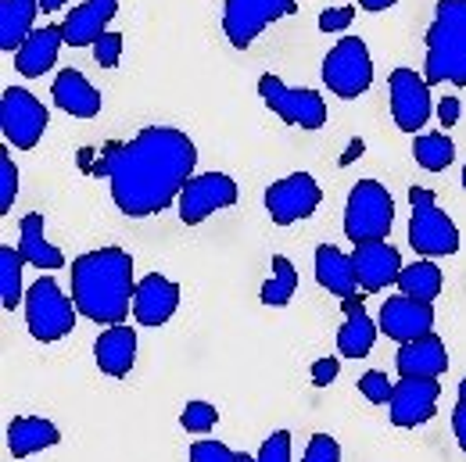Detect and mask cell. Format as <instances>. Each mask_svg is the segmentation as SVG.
<instances>
[{"label":"cell","mask_w":466,"mask_h":462,"mask_svg":"<svg viewBox=\"0 0 466 462\" xmlns=\"http://www.w3.org/2000/svg\"><path fill=\"white\" fill-rule=\"evenodd\" d=\"M423 79L431 86H466V0H438L427 29Z\"/></svg>","instance_id":"3957f363"},{"label":"cell","mask_w":466,"mask_h":462,"mask_svg":"<svg viewBox=\"0 0 466 462\" xmlns=\"http://www.w3.org/2000/svg\"><path fill=\"white\" fill-rule=\"evenodd\" d=\"M15 194H18V166L11 162V151L0 147V216L11 212Z\"/></svg>","instance_id":"836d02e7"},{"label":"cell","mask_w":466,"mask_h":462,"mask_svg":"<svg viewBox=\"0 0 466 462\" xmlns=\"http://www.w3.org/2000/svg\"><path fill=\"white\" fill-rule=\"evenodd\" d=\"M22 266H29L22 258V251L11 244H0V305H4V312H15L25 301L29 287H22Z\"/></svg>","instance_id":"83f0119b"},{"label":"cell","mask_w":466,"mask_h":462,"mask_svg":"<svg viewBox=\"0 0 466 462\" xmlns=\"http://www.w3.org/2000/svg\"><path fill=\"white\" fill-rule=\"evenodd\" d=\"M463 190H466V166H463Z\"/></svg>","instance_id":"7dc6e473"},{"label":"cell","mask_w":466,"mask_h":462,"mask_svg":"<svg viewBox=\"0 0 466 462\" xmlns=\"http://www.w3.org/2000/svg\"><path fill=\"white\" fill-rule=\"evenodd\" d=\"M179 423H183L187 434H208V430L219 423V412H216V405H208V402H190L183 408Z\"/></svg>","instance_id":"d6a6232c"},{"label":"cell","mask_w":466,"mask_h":462,"mask_svg":"<svg viewBox=\"0 0 466 462\" xmlns=\"http://www.w3.org/2000/svg\"><path fill=\"white\" fill-rule=\"evenodd\" d=\"M194 166V140L173 126H144L133 140L112 144L101 158V173L112 183V201L129 219L166 212L190 183Z\"/></svg>","instance_id":"6da1fadb"},{"label":"cell","mask_w":466,"mask_h":462,"mask_svg":"<svg viewBox=\"0 0 466 462\" xmlns=\"http://www.w3.org/2000/svg\"><path fill=\"white\" fill-rule=\"evenodd\" d=\"M452 434H456L460 448L466 452V402H460L456 405V412H452Z\"/></svg>","instance_id":"b9f144b4"},{"label":"cell","mask_w":466,"mask_h":462,"mask_svg":"<svg viewBox=\"0 0 466 462\" xmlns=\"http://www.w3.org/2000/svg\"><path fill=\"white\" fill-rule=\"evenodd\" d=\"M412 158L427 173H445L456 162V144L445 133H420L412 144Z\"/></svg>","instance_id":"f546056e"},{"label":"cell","mask_w":466,"mask_h":462,"mask_svg":"<svg viewBox=\"0 0 466 462\" xmlns=\"http://www.w3.org/2000/svg\"><path fill=\"white\" fill-rule=\"evenodd\" d=\"M258 94L269 105V112L284 118L288 126H298V129H323L327 126V101L309 86H288L280 75L266 72L258 79Z\"/></svg>","instance_id":"ba28073f"},{"label":"cell","mask_w":466,"mask_h":462,"mask_svg":"<svg viewBox=\"0 0 466 462\" xmlns=\"http://www.w3.org/2000/svg\"><path fill=\"white\" fill-rule=\"evenodd\" d=\"M40 0H0V51L4 55H18V47L36 33Z\"/></svg>","instance_id":"4316f807"},{"label":"cell","mask_w":466,"mask_h":462,"mask_svg":"<svg viewBox=\"0 0 466 462\" xmlns=\"http://www.w3.org/2000/svg\"><path fill=\"white\" fill-rule=\"evenodd\" d=\"M377 323L370 319V312L362 308V301L349 297L345 301V323L338 330V355L341 358H366L373 351V341H377Z\"/></svg>","instance_id":"d4e9b609"},{"label":"cell","mask_w":466,"mask_h":462,"mask_svg":"<svg viewBox=\"0 0 466 462\" xmlns=\"http://www.w3.org/2000/svg\"><path fill=\"white\" fill-rule=\"evenodd\" d=\"M237 462H255V456H248V452H237Z\"/></svg>","instance_id":"f6af8a7d"},{"label":"cell","mask_w":466,"mask_h":462,"mask_svg":"<svg viewBox=\"0 0 466 462\" xmlns=\"http://www.w3.org/2000/svg\"><path fill=\"white\" fill-rule=\"evenodd\" d=\"M319 201H323V190L309 173L284 176V179L269 183V190H266V212L277 226H294V223L316 216Z\"/></svg>","instance_id":"7c38bea8"},{"label":"cell","mask_w":466,"mask_h":462,"mask_svg":"<svg viewBox=\"0 0 466 462\" xmlns=\"http://www.w3.org/2000/svg\"><path fill=\"white\" fill-rule=\"evenodd\" d=\"M395 226V201L377 179H359L351 186L349 205H345V236L351 244H370V240H388Z\"/></svg>","instance_id":"5b68a950"},{"label":"cell","mask_w":466,"mask_h":462,"mask_svg":"<svg viewBox=\"0 0 466 462\" xmlns=\"http://www.w3.org/2000/svg\"><path fill=\"white\" fill-rule=\"evenodd\" d=\"M460 402H466V377L460 380Z\"/></svg>","instance_id":"bcb514c9"},{"label":"cell","mask_w":466,"mask_h":462,"mask_svg":"<svg viewBox=\"0 0 466 462\" xmlns=\"http://www.w3.org/2000/svg\"><path fill=\"white\" fill-rule=\"evenodd\" d=\"M61 4H65V0H40V7H44V11H58Z\"/></svg>","instance_id":"ee69618b"},{"label":"cell","mask_w":466,"mask_h":462,"mask_svg":"<svg viewBox=\"0 0 466 462\" xmlns=\"http://www.w3.org/2000/svg\"><path fill=\"white\" fill-rule=\"evenodd\" d=\"M399 377H441L449 369V347L438 334L406 341L395 355Z\"/></svg>","instance_id":"ffe728a7"},{"label":"cell","mask_w":466,"mask_h":462,"mask_svg":"<svg viewBox=\"0 0 466 462\" xmlns=\"http://www.w3.org/2000/svg\"><path fill=\"white\" fill-rule=\"evenodd\" d=\"M76 301L58 287V280L40 276L33 287L25 290V326L40 345H55L72 334L76 326Z\"/></svg>","instance_id":"8992f818"},{"label":"cell","mask_w":466,"mask_h":462,"mask_svg":"<svg viewBox=\"0 0 466 462\" xmlns=\"http://www.w3.org/2000/svg\"><path fill=\"white\" fill-rule=\"evenodd\" d=\"M94 358H97V369L105 377H126L137 362V330L126 326V323H116L108 326L97 341H94Z\"/></svg>","instance_id":"44dd1931"},{"label":"cell","mask_w":466,"mask_h":462,"mask_svg":"<svg viewBox=\"0 0 466 462\" xmlns=\"http://www.w3.org/2000/svg\"><path fill=\"white\" fill-rule=\"evenodd\" d=\"M441 269L431 262V258H423V262H412L402 269V276H399V284L395 287L402 290L406 297H416V301H431L434 305V297L441 294Z\"/></svg>","instance_id":"f1b7e54d"},{"label":"cell","mask_w":466,"mask_h":462,"mask_svg":"<svg viewBox=\"0 0 466 462\" xmlns=\"http://www.w3.org/2000/svg\"><path fill=\"white\" fill-rule=\"evenodd\" d=\"M179 308V284H173L162 273H151L137 284L133 294V319L140 326H166Z\"/></svg>","instance_id":"e0dca14e"},{"label":"cell","mask_w":466,"mask_h":462,"mask_svg":"<svg viewBox=\"0 0 466 462\" xmlns=\"http://www.w3.org/2000/svg\"><path fill=\"white\" fill-rule=\"evenodd\" d=\"M255 462H291V430H277L262 441Z\"/></svg>","instance_id":"d590c367"},{"label":"cell","mask_w":466,"mask_h":462,"mask_svg":"<svg viewBox=\"0 0 466 462\" xmlns=\"http://www.w3.org/2000/svg\"><path fill=\"white\" fill-rule=\"evenodd\" d=\"M377 326L384 337L406 345L416 337H427L434 334V305L431 301H416L406 294H395L380 305V316H377Z\"/></svg>","instance_id":"9a60e30c"},{"label":"cell","mask_w":466,"mask_h":462,"mask_svg":"<svg viewBox=\"0 0 466 462\" xmlns=\"http://www.w3.org/2000/svg\"><path fill=\"white\" fill-rule=\"evenodd\" d=\"M190 462H237V452L227 448L223 441H194Z\"/></svg>","instance_id":"8d00e7d4"},{"label":"cell","mask_w":466,"mask_h":462,"mask_svg":"<svg viewBox=\"0 0 466 462\" xmlns=\"http://www.w3.org/2000/svg\"><path fill=\"white\" fill-rule=\"evenodd\" d=\"M240 190L227 173H205V176H190V183L179 190L176 197V208H179V223L183 226H198L205 223L212 212H223L237 205Z\"/></svg>","instance_id":"8fae6325"},{"label":"cell","mask_w":466,"mask_h":462,"mask_svg":"<svg viewBox=\"0 0 466 462\" xmlns=\"http://www.w3.org/2000/svg\"><path fill=\"white\" fill-rule=\"evenodd\" d=\"M133 255L126 247H97L72 262V301L83 319L116 326L133 312Z\"/></svg>","instance_id":"7a4b0ae2"},{"label":"cell","mask_w":466,"mask_h":462,"mask_svg":"<svg viewBox=\"0 0 466 462\" xmlns=\"http://www.w3.org/2000/svg\"><path fill=\"white\" fill-rule=\"evenodd\" d=\"M351 22H355V7H351V4L327 7V11L319 15V29H323V33H349Z\"/></svg>","instance_id":"74e56055"},{"label":"cell","mask_w":466,"mask_h":462,"mask_svg":"<svg viewBox=\"0 0 466 462\" xmlns=\"http://www.w3.org/2000/svg\"><path fill=\"white\" fill-rule=\"evenodd\" d=\"M412 201V219H409V244L420 258H449L460 251V230L456 223L441 212L434 190L427 186H409Z\"/></svg>","instance_id":"277c9868"},{"label":"cell","mask_w":466,"mask_h":462,"mask_svg":"<svg viewBox=\"0 0 466 462\" xmlns=\"http://www.w3.org/2000/svg\"><path fill=\"white\" fill-rule=\"evenodd\" d=\"M359 7L362 11H388V7H395V0H359Z\"/></svg>","instance_id":"7bdbcfd3"},{"label":"cell","mask_w":466,"mask_h":462,"mask_svg":"<svg viewBox=\"0 0 466 462\" xmlns=\"http://www.w3.org/2000/svg\"><path fill=\"white\" fill-rule=\"evenodd\" d=\"M61 44H65L61 25H44V29H36V33L18 47V55H15L18 75H25V79L47 75V72L55 68V61H58Z\"/></svg>","instance_id":"cb8c5ba5"},{"label":"cell","mask_w":466,"mask_h":462,"mask_svg":"<svg viewBox=\"0 0 466 462\" xmlns=\"http://www.w3.org/2000/svg\"><path fill=\"white\" fill-rule=\"evenodd\" d=\"M18 251H22V258L29 266H36L44 273H55V269L65 266V255L44 236V216L40 212L22 216V223H18Z\"/></svg>","instance_id":"484cf974"},{"label":"cell","mask_w":466,"mask_h":462,"mask_svg":"<svg viewBox=\"0 0 466 462\" xmlns=\"http://www.w3.org/2000/svg\"><path fill=\"white\" fill-rule=\"evenodd\" d=\"M61 441L58 427L44 416H15L7 423V452L11 459H29L44 448H55Z\"/></svg>","instance_id":"7402d4cb"},{"label":"cell","mask_w":466,"mask_h":462,"mask_svg":"<svg viewBox=\"0 0 466 462\" xmlns=\"http://www.w3.org/2000/svg\"><path fill=\"white\" fill-rule=\"evenodd\" d=\"M460 112H463L460 97H441V105H438V118H441V126H445V129L460 122Z\"/></svg>","instance_id":"60d3db41"},{"label":"cell","mask_w":466,"mask_h":462,"mask_svg":"<svg viewBox=\"0 0 466 462\" xmlns=\"http://www.w3.org/2000/svg\"><path fill=\"white\" fill-rule=\"evenodd\" d=\"M301 462H341V445L330 434H312Z\"/></svg>","instance_id":"e575fe53"},{"label":"cell","mask_w":466,"mask_h":462,"mask_svg":"<svg viewBox=\"0 0 466 462\" xmlns=\"http://www.w3.org/2000/svg\"><path fill=\"white\" fill-rule=\"evenodd\" d=\"M438 398H441V380L438 377H402L395 384V395H391V423L412 430V427H423L434 419L438 412Z\"/></svg>","instance_id":"5bb4252c"},{"label":"cell","mask_w":466,"mask_h":462,"mask_svg":"<svg viewBox=\"0 0 466 462\" xmlns=\"http://www.w3.org/2000/svg\"><path fill=\"white\" fill-rule=\"evenodd\" d=\"M294 290H298V269L291 266V258L288 255H273V276L262 284V294H258L262 305L284 308L294 297Z\"/></svg>","instance_id":"4dcf8cb0"},{"label":"cell","mask_w":466,"mask_h":462,"mask_svg":"<svg viewBox=\"0 0 466 462\" xmlns=\"http://www.w3.org/2000/svg\"><path fill=\"white\" fill-rule=\"evenodd\" d=\"M316 284L323 290H330L334 297H341V301L362 294L359 280H355L351 255H345V251L334 247V244H319V247H316Z\"/></svg>","instance_id":"603a6c76"},{"label":"cell","mask_w":466,"mask_h":462,"mask_svg":"<svg viewBox=\"0 0 466 462\" xmlns=\"http://www.w3.org/2000/svg\"><path fill=\"white\" fill-rule=\"evenodd\" d=\"M388 90H391V118L402 133H420L431 122V83L416 72V68H395L388 75Z\"/></svg>","instance_id":"4fadbf2b"},{"label":"cell","mask_w":466,"mask_h":462,"mask_svg":"<svg viewBox=\"0 0 466 462\" xmlns=\"http://www.w3.org/2000/svg\"><path fill=\"white\" fill-rule=\"evenodd\" d=\"M338 369H341L338 358H316V362H312V384H316V387H330V384L338 380Z\"/></svg>","instance_id":"ab89813d"},{"label":"cell","mask_w":466,"mask_h":462,"mask_svg":"<svg viewBox=\"0 0 466 462\" xmlns=\"http://www.w3.org/2000/svg\"><path fill=\"white\" fill-rule=\"evenodd\" d=\"M351 266H355V280H359L362 294L388 290L391 284H399V276H402V269H406L399 247H391L388 240L355 244V251H351Z\"/></svg>","instance_id":"2e32d148"},{"label":"cell","mask_w":466,"mask_h":462,"mask_svg":"<svg viewBox=\"0 0 466 462\" xmlns=\"http://www.w3.org/2000/svg\"><path fill=\"white\" fill-rule=\"evenodd\" d=\"M51 97H55L61 112L72 118H97V112H101V90L79 68L58 72V79L51 86Z\"/></svg>","instance_id":"d6986e66"},{"label":"cell","mask_w":466,"mask_h":462,"mask_svg":"<svg viewBox=\"0 0 466 462\" xmlns=\"http://www.w3.org/2000/svg\"><path fill=\"white\" fill-rule=\"evenodd\" d=\"M94 58L101 68H116L118 61H122V36L118 33H105L97 44H94Z\"/></svg>","instance_id":"f35d334b"},{"label":"cell","mask_w":466,"mask_h":462,"mask_svg":"<svg viewBox=\"0 0 466 462\" xmlns=\"http://www.w3.org/2000/svg\"><path fill=\"white\" fill-rule=\"evenodd\" d=\"M359 395L373 405H391L395 384H391V377H384L380 369H370V373L359 377Z\"/></svg>","instance_id":"1f68e13d"},{"label":"cell","mask_w":466,"mask_h":462,"mask_svg":"<svg viewBox=\"0 0 466 462\" xmlns=\"http://www.w3.org/2000/svg\"><path fill=\"white\" fill-rule=\"evenodd\" d=\"M47 108L22 86H7L0 94V133L11 147L18 151H33L40 144V136L47 133Z\"/></svg>","instance_id":"9c48e42d"},{"label":"cell","mask_w":466,"mask_h":462,"mask_svg":"<svg viewBox=\"0 0 466 462\" xmlns=\"http://www.w3.org/2000/svg\"><path fill=\"white\" fill-rule=\"evenodd\" d=\"M323 83L327 90H334L338 97L355 101L370 90L373 83V58H370V47L359 40V36H341L327 58H323Z\"/></svg>","instance_id":"52a82bcc"},{"label":"cell","mask_w":466,"mask_h":462,"mask_svg":"<svg viewBox=\"0 0 466 462\" xmlns=\"http://www.w3.org/2000/svg\"><path fill=\"white\" fill-rule=\"evenodd\" d=\"M294 11H298L294 0H227L223 4V33L237 51H248L266 25L291 18Z\"/></svg>","instance_id":"30bf717a"},{"label":"cell","mask_w":466,"mask_h":462,"mask_svg":"<svg viewBox=\"0 0 466 462\" xmlns=\"http://www.w3.org/2000/svg\"><path fill=\"white\" fill-rule=\"evenodd\" d=\"M116 15H118V0H86V4L72 7L68 18L61 22L65 44L68 47H94L108 33V22Z\"/></svg>","instance_id":"ac0fdd59"}]
</instances>
